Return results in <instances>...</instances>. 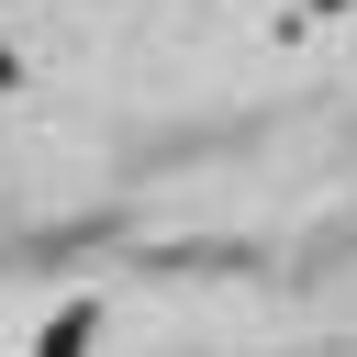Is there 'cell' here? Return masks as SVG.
Wrapping results in <instances>:
<instances>
[{"label":"cell","mask_w":357,"mask_h":357,"mask_svg":"<svg viewBox=\"0 0 357 357\" xmlns=\"http://www.w3.org/2000/svg\"><path fill=\"white\" fill-rule=\"evenodd\" d=\"M89 324H100V312H89V301H67V312L45 324V357H78V346H89Z\"/></svg>","instance_id":"6da1fadb"}]
</instances>
